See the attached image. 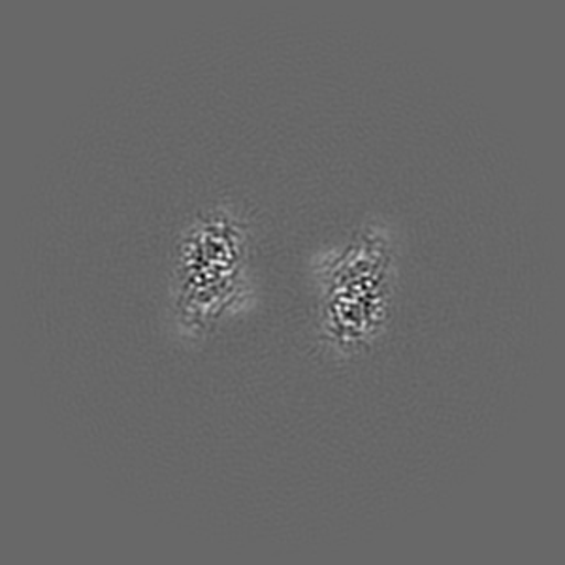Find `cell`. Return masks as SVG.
Masks as SVG:
<instances>
[{
  "label": "cell",
  "instance_id": "6da1fadb",
  "mask_svg": "<svg viewBox=\"0 0 565 565\" xmlns=\"http://www.w3.org/2000/svg\"><path fill=\"white\" fill-rule=\"evenodd\" d=\"M348 253L322 296V328L343 348H360L385 319L391 302V257L366 244Z\"/></svg>",
  "mask_w": 565,
  "mask_h": 565
}]
</instances>
